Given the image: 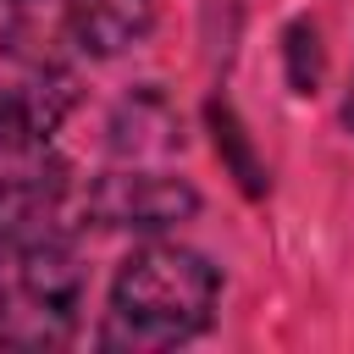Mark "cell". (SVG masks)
Wrapping results in <instances>:
<instances>
[{
	"mask_svg": "<svg viewBox=\"0 0 354 354\" xmlns=\"http://www.w3.org/2000/svg\"><path fill=\"white\" fill-rule=\"evenodd\" d=\"M216 310H221V266L205 249L160 232L133 243L127 260L111 271L94 343L116 354L183 348L216 326Z\"/></svg>",
	"mask_w": 354,
	"mask_h": 354,
	"instance_id": "cell-1",
	"label": "cell"
},
{
	"mask_svg": "<svg viewBox=\"0 0 354 354\" xmlns=\"http://www.w3.org/2000/svg\"><path fill=\"white\" fill-rule=\"evenodd\" d=\"M155 0H0V50L17 66H77L138 50Z\"/></svg>",
	"mask_w": 354,
	"mask_h": 354,
	"instance_id": "cell-2",
	"label": "cell"
},
{
	"mask_svg": "<svg viewBox=\"0 0 354 354\" xmlns=\"http://www.w3.org/2000/svg\"><path fill=\"white\" fill-rule=\"evenodd\" d=\"M88 310V266L72 221L28 243L0 271V348L50 354L83 332Z\"/></svg>",
	"mask_w": 354,
	"mask_h": 354,
	"instance_id": "cell-3",
	"label": "cell"
},
{
	"mask_svg": "<svg viewBox=\"0 0 354 354\" xmlns=\"http://www.w3.org/2000/svg\"><path fill=\"white\" fill-rule=\"evenodd\" d=\"M205 210V194L194 188V177L171 171L166 160H111L105 171H94L72 205V227H94V232H133V238H160L188 227Z\"/></svg>",
	"mask_w": 354,
	"mask_h": 354,
	"instance_id": "cell-4",
	"label": "cell"
},
{
	"mask_svg": "<svg viewBox=\"0 0 354 354\" xmlns=\"http://www.w3.org/2000/svg\"><path fill=\"white\" fill-rule=\"evenodd\" d=\"M72 111H77L72 66H22V77L0 88V166L39 160Z\"/></svg>",
	"mask_w": 354,
	"mask_h": 354,
	"instance_id": "cell-5",
	"label": "cell"
},
{
	"mask_svg": "<svg viewBox=\"0 0 354 354\" xmlns=\"http://www.w3.org/2000/svg\"><path fill=\"white\" fill-rule=\"evenodd\" d=\"M66 216H72V177L61 160L0 166V271L28 243L66 227Z\"/></svg>",
	"mask_w": 354,
	"mask_h": 354,
	"instance_id": "cell-6",
	"label": "cell"
},
{
	"mask_svg": "<svg viewBox=\"0 0 354 354\" xmlns=\"http://www.w3.org/2000/svg\"><path fill=\"white\" fill-rule=\"evenodd\" d=\"M183 138H188L183 111L160 83H133L105 116V155L111 160H171L183 149Z\"/></svg>",
	"mask_w": 354,
	"mask_h": 354,
	"instance_id": "cell-7",
	"label": "cell"
},
{
	"mask_svg": "<svg viewBox=\"0 0 354 354\" xmlns=\"http://www.w3.org/2000/svg\"><path fill=\"white\" fill-rule=\"evenodd\" d=\"M205 127H210V144H216V160L227 166V177H232L249 199H266L271 171H266V160H260V149H254V133L243 127V116L232 111V100H227L221 88L205 100Z\"/></svg>",
	"mask_w": 354,
	"mask_h": 354,
	"instance_id": "cell-8",
	"label": "cell"
},
{
	"mask_svg": "<svg viewBox=\"0 0 354 354\" xmlns=\"http://www.w3.org/2000/svg\"><path fill=\"white\" fill-rule=\"evenodd\" d=\"M282 77L299 100H310L326 77V44H321V22L315 17H293L282 28Z\"/></svg>",
	"mask_w": 354,
	"mask_h": 354,
	"instance_id": "cell-9",
	"label": "cell"
},
{
	"mask_svg": "<svg viewBox=\"0 0 354 354\" xmlns=\"http://www.w3.org/2000/svg\"><path fill=\"white\" fill-rule=\"evenodd\" d=\"M337 127L354 138V66H348V77H343V94H337Z\"/></svg>",
	"mask_w": 354,
	"mask_h": 354,
	"instance_id": "cell-10",
	"label": "cell"
}]
</instances>
